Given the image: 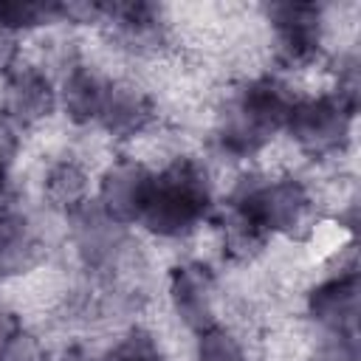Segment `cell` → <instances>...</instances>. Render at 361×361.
<instances>
[{
    "mask_svg": "<svg viewBox=\"0 0 361 361\" xmlns=\"http://www.w3.org/2000/svg\"><path fill=\"white\" fill-rule=\"evenodd\" d=\"M296 93L276 73H259L237 85L214 116L212 144L220 158L245 161L285 133Z\"/></svg>",
    "mask_w": 361,
    "mask_h": 361,
    "instance_id": "obj_1",
    "label": "cell"
},
{
    "mask_svg": "<svg viewBox=\"0 0 361 361\" xmlns=\"http://www.w3.org/2000/svg\"><path fill=\"white\" fill-rule=\"evenodd\" d=\"M214 214V180L195 155H175L152 175L138 226L158 240H186Z\"/></svg>",
    "mask_w": 361,
    "mask_h": 361,
    "instance_id": "obj_2",
    "label": "cell"
},
{
    "mask_svg": "<svg viewBox=\"0 0 361 361\" xmlns=\"http://www.w3.org/2000/svg\"><path fill=\"white\" fill-rule=\"evenodd\" d=\"M223 206L248 217L268 237L302 234L305 228H310L316 212V200L307 180H302L293 172L285 175L245 172L234 180Z\"/></svg>",
    "mask_w": 361,
    "mask_h": 361,
    "instance_id": "obj_3",
    "label": "cell"
},
{
    "mask_svg": "<svg viewBox=\"0 0 361 361\" xmlns=\"http://www.w3.org/2000/svg\"><path fill=\"white\" fill-rule=\"evenodd\" d=\"M355 113L358 110L347 107L330 90L296 96L288 124H285V135L293 141V147L302 155H307L313 161L336 158L353 141Z\"/></svg>",
    "mask_w": 361,
    "mask_h": 361,
    "instance_id": "obj_4",
    "label": "cell"
},
{
    "mask_svg": "<svg viewBox=\"0 0 361 361\" xmlns=\"http://www.w3.org/2000/svg\"><path fill=\"white\" fill-rule=\"evenodd\" d=\"M274 37V54L282 68H310L324 54L327 20L316 3H271L262 8Z\"/></svg>",
    "mask_w": 361,
    "mask_h": 361,
    "instance_id": "obj_5",
    "label": "cell"
},
{
    "mask_svg": "<svg viewBox=\"0 0 361 361\" xmlns=\"http://www.w3.org/2000/svg\"><path fill=\"white\" fill-rule=\"evenodd\" d=\"M68 231H71V245L76 251V259L87 274H96L113 282L127 268L130 248H133L127 228L104 217L93 200L68 217Z\"/></svg>",
    "mask_w": 361,
    "mask_h": 361,
    "instance_id": "obj_6",
    "label": "cell"
},
{
    "mask_svg": "<svg viewBox=\"0 0 361 361\" xmlns=\"http://www.w3.org/2000/svg\"><path fill=\"white\" fill-rule=\"evenodd\" d=\"M152 175H155V169H149L141 158L118 155L99 172L93 203L113 223H118L124 228L138 226L141 209L152 189Z\"/></svg>",
    "mask_w": 361,
    "mask_h": 361,
    "instance_id": "obj_7",
    "label": "cell"
},
{
    "mask_svg": "<svg viewBox=\"0 0 361 361\" xmlns=\"http://www.w3.org/2000/svg\"><path fill=\"white\" fill-rule=\"evenodd\" d=\"M166 296L172 313L186 330L200 333L217 324V276L206 262L183 259L172 265L166 276Z\"/></svg>",
    "mask_w": 361,
    "mask_h": 361,
    "instance_id": "obj_8",
    "label": "cell"
},
{
    "mask_svg": "<svg viewBox=\"0 0 361 361\" xmlns=\"http://www.w3.org/2000/svg\"><path fill=\"white\" fill-rule=\"evenodd\" d=\"M358 313H361V282L355 265L319 279L305 293V316L322 333L358 336Z\"/></svg>",
    "mask_w": 361,
    "mask_h": 361,
    "instance_id": "obj_9",
    "label": "cell"
},
{
    "mask_svg": "<svg viewBox=\"0 0 361 361\" xmlns=\"http://www.w3.org/2000/svg\"><path fill=\"white\" fill-rule=\"evenodd\" d=\"M0 107L23 127L31 130L54 116L56 104V82L54 76L34 62H17L6 76H3V90H0Z\"/></svg>",
    "mask_w": 361,
    "mask_h": 361,
    "instance_id": "obj_10",
    "label": "cell"
},
{
    "mask_svg": "<svg viewBox=\"0 0 361 361\" xmlns=\"http://www.w3.org/2000/svg\"><path fill=\"white\" fill-rule=\"evenodd\" d=\"M158 118L149 90L130 79H110L96 127L113 141H133L144 135Z\"/></svg>",
    "mask_w": 361,
    "mask_h": 361,
    "instance_id": "obj_11",
    "label": "cell"
},
{
    "mask_svg": "<svg viewBox=\"0 0 361 361\" xmlns=\"http://www.w3.org/2000/svg\"><path fill=\"white\" fill-rule=\"evenodd\" d=\"M99 23H104L121 45L138 54L158 51L166 42L164 8L155 3H144V0L99 3Z\"/></svg>",
    "mask_w": 361,
    "mask_h": 361,
    "instance_id": "obj_12",
    "label": "cell"
},
{
    "mask_svg": "<svg viewBox=\"0 0 361 361\" xmlns=\"http://www.w3.org/2000/svg\"><path fill=\"white\" fill-rule=\"evenodd\" d=\"M107 87H110V76H104L99 68L82 59H73L65 65L62 79L56 85V104L71 124L90 127L99 121Z\"/></svg>",
    "mask_w": 361,
    "mask_h": 361,
    "instance_id": "obj_13",
    "label": "cell"
},
{
    "mask_svg": "<svg viewBox=\"0 0 361 361\" xmlns=\"http://www.w3.org/2000/svg\"><path fill=\"white\" fill-rule=\"evenodd\" d=\"M42 254H45V245L37 223L14 206L3 209L0 212V279L23 276L34 271Z\"/></svg>",
    "mask_w": 361,
    "mask_h": 361,
    "instance_id": "obj_14",
    "label": "cell"
},
{
    "mask_svg": "<svg viewBox=\"0 0 361 361\" xmlns=\"http://www.w3.org/2000/svg\"><path fill=\"white\" fill-rule=\"evenodd\" d=\"M42 200L65 220L79 209H85L93 200V178L87 166L76 158L54 161L42 175Z\"/></svg>",
    "mask_w": 361,
    "mask_h": 361,
    "instance_id": "obj_15",
    "label": "cell"
},
{
    "mask_svg": "<svg viewBox=\"0 0 361 361\" xmlns=\"http://www.w3.org/2000/svg\"><path fill=\"white\" fill-rule=\"evenodd\" d=\"M68 23V3L51 0H0V31L20 37L37 28Z\"/></svg>",
    "mask_w": 361,
    "mask_h": 361,
    "instance_id": "obj_16",
    "label": "cell"
},
{
    "mask_svg": "<svg viewBox=\"0 0 361 361\" xmlns=\"http://www.w3.org/2000/svg\"><path fill=\"white\" fill-rule=\"evenodd\" d=\"M195 336V361H251L245 341L220 322Z\"/></svg>",
    "mask_w": 361,
    "mask_h": 361,
    "instance_id": "obj_17",
    "label": "cell"
},
{
    "mask_svg": "<svg viewBox=\"0 0 361 361\" xmlns=\"http://www.w3.org/2000/svg\"><path fill=\"white\" fill-rule=\"evenodd\" d=\"M330 93H336L347 107L358 110V99H361V59L355 48L341 51L333 59V87Z\"/></svg>",
    "mask_w": 361,
    "mask_h": 361,
    "instance_id": "obj_18",
    "label": "cell"
},
{
    "mask_svg": "<svg viewBox=\"0 0 361 361\" xmlns=\"http://www.w3.org/2000/svg\"><path fill=\"white\" fill-rule=\"evenodd\" d=\"M305 361H358V336L322 333Z\"/></svg>",
    "mask_w": 361,
    "mask_h": 361,
    "instance_id": "obj_19",
    "label": "cell"
},
{
    "mask_svg": "<svg viewBox=\"0 0 361 361\" xmlns=\"http://www.w3.org/2000/svg\"><path fill=\"white\" fill-rule=\"evenodd\" d=\"M0 361H48V350L37 333L23 327L0 353Z\"/></svg>",
    "mask_w": 361,
    "mask_h": 361,
    "instance_id": "obj_20",
    "label": "cell"
},
{
    "mask_svg": "<svg viewBox=\"0 0 361 361\" xmlns=\"http://www.w3.org/2000/svg\"><path fill=\"white\" fill-rule=\"evenodd\" d=\"M23 147V127L0 107V166L11 169Z\"/></svg>",
    "mask_w": 361,
    "mask_h": 361,
    "instance_id": "obj_21",
    "label": "cell"
},
{
    "mask_svg": "<svg viewBox=\"0 0 361 361\" xmlns=\"http://www.w3.org/2000/svg\"><path fill=\"white\" fill-rule=\"evenodd\" d=\"M20 62V45H17V37L0 31V82L3 76Z\"/></svg>",
    "mask_w": 361,
    "mask_h": 361,
    "instance_id": "obj_22",
    "label": "cell"
},
{
    "mask_svg": "<svg viewBox=\"0 0 361 361\" xmlns=\"http://www.w3.org/2000/svg\"><path fill=\"white\" fill-rule=\"evenodd\" d=\"M56 361H102V358H96L87 347H82V344H71V347H65L62 353H59V358Z\"/></svg>",
    "mask_w": 361,
    "mask_h": 361,
    "instance_id": "obj_23",
    "label": "cell"
},
{
    "mask_svg": "<svg viewBox=\"0 0 361 361\" xmlns=\"http://www.w3.org/2000/svg\"><path fill=\"white\" fill-rule=\"evenodd\" d=\"M8 172L11 169H3L0 166V212L6 206H11V186H8Z\"/></svg>",
    "mask_w": 361,
    "mask_h": 361,
    "instance_id": "obj_24",
    "label": "cell"
},
{
    "mask_svg": "<svg viewBox=\"0 0 361 361\" xmlns=\"http://www.w3.org/2000/svg\"><path fill=\"white\" fill-rule=\"evenodd\" d=\"M6 209H8V206H6Z\"/></svg>",
    "mask_w": 361,
    "mask_h": 361,
    "instance_id": "obj_25",
    "label": "cell"
}]
</instances>
